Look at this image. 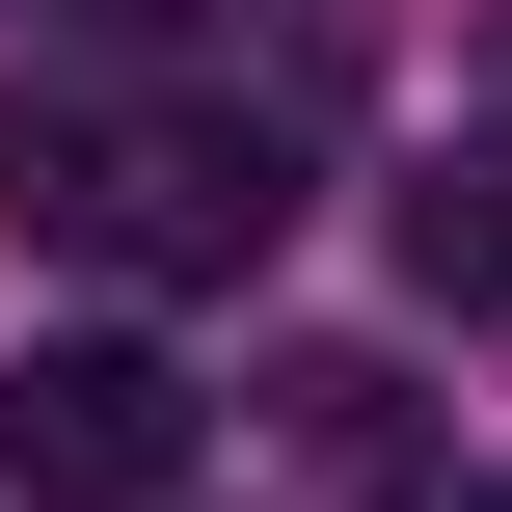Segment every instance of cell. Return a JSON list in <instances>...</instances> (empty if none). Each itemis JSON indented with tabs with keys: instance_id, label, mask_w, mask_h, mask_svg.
<instances>
[{
	"instance_id": "cell-1",
	"label": "cell",
	"mask_w": 512,
	"mask_h": 512,
	"mask_svg": "<svg viewBox=\"0 0 512 512\" xmlns=\"http://www.w3.org/2000/svg\"><path fill=\"white\" fill-rule=\"evenodd\" d=\"M0 189L81 270H270L297 243V135L243 81H27L0 108Z\"/></svg>"
},
{
	"instance_id": "cell-2",
	"label": "cell",
	"mask_w": 512,
	"mask_h": 512,
	"mask_svg": "<svg viewBox=\"0 0 512 512\" xmlns=\"http://www.w3.org/2000/svg\"><path fill=\"white\" fill-rule=\"evenodd\" d=\"M0 486H27V512H162V486H189V378H162L135 324L27 351V378H0Z\"/></svg>"
},
{
	"instance_id": "cell-5",
	"label": "cell",
	"mask_w": 512,
	"mask_h": 512,
	"mask_svg": "<svg viewBox=\"0 0 512 512\" xmlns=\"http://www.w3.org/2000/svg\"><path fill=\"white\" fill-rule=\"evenodd\" d=\"M27 27H81V54H162V0H27Z\"/></svg>"
},
{
	"instance_id": "cell-3",
	"label": "cell",
	"mask_w": 512,
	"mask_h": 512,
	"mask_svg": "<svg viewBox=\"0 0 512 512\" xmlns=\"http://www.w3.org/2000/svg\"><path fill=\"white\" fill-rule=\"evenodd\" d=\"M405 297H432L459 351H512V135L486 162H405Z\"/></svg>"
},
{
	"instance_id": "cell-4",
	"label": "cell",
	"mask_w": 512,
	"mask_h": 512,
	"mask_svg": "<svg viewBox=\"0 0 512 512\" xmlns=\"http://www.w3.org/2000/svg\"><path fill=\"white\" fill-rule=\"evenodd\" d=\"M270 432H297V486H405V378H378V351H297Z\"/></svg>"
}]
</instances>
